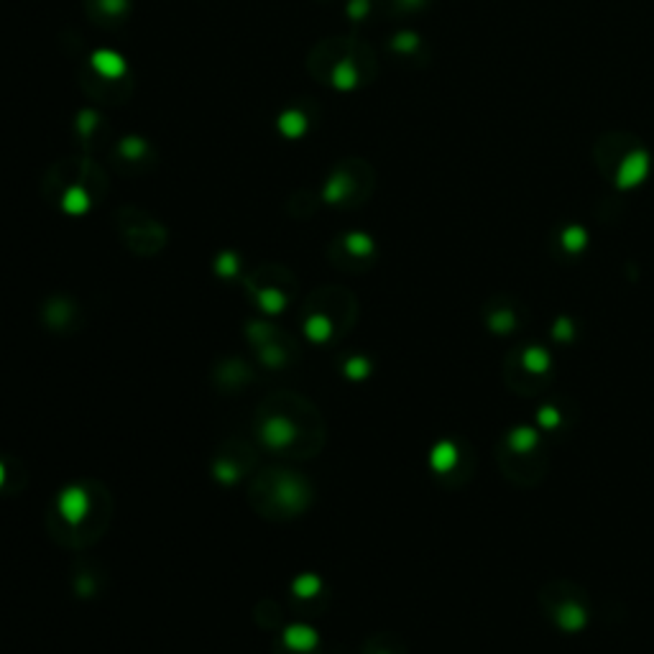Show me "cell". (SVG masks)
Listing matches in <instances>:
<instances>
[{
    "label": "cell",
    "instance_id": "3",
    "mask_svg": "<svg viewBox=\"0 0 654 654\" xmlns=\"http://www.w3.org/2000/svg\"><path fill=\"white\" fill-rule=\"evenodd\" d=\"M550 376H552V358L537 343L516 345L503 363V378L508 388L521 396L540 394L550 383Z\"/></svg>",
    "mask_w": 654,
    "mask_h": 654
},
{
    "label": "cell",
    "instance_id": "10",
    "mask_svg": "<svg viewBox=\"0 0 654 654\" xmlns=\"http://www.w3.org/2000/svg\"><path fill=\"white\" fill-rule=\"evenodd\" d=\"M307 335H310L312 340H327V335H330V322H327V317L317 315V317L307 320Z\"/></svg>",
    "mask_w": 654,
    "mask_h": 654
},
{
    "label": "cell",
    "instance_id": "5",
    "mask_svg": "<svg viewBox=\"0 0 654 654\" xmlns=\"http://www.w3.org/2000/svg\"><path fill=\"white\" fill-rule=\"evenodd\" d=\"M483 320L489 325V330H494L496 335H514L524 327L527 322V315L519 307V302L511 297H494L486 302L483 307Z\"/></svg>",
    "mask_w": 654,
    "mask_h": 654
},
{
    "label": "cell",
    "instance_id": "1",
    "mask_svg": "<svg viewBox=\"0 0 654 654\" xmlns=\"http://www.w3.org/2000/svg\"><path fill=\"white\" fill-rule=\"evenodd\" d=\"M498 468L511 483L534 486L547 473V445L532 427H514L496 445Z\"/></svg>",
    "mask_w": 654,
    "mask_h": 654
},
{
    "label": "cell",
    "instance_id": "9",
    "mask_svg": "<svg viewBox=\"0 0 654 654\" xmlns=\"http://www.w3.org/2000/svg\"><path fill=\"white\" fill-rule=\"evenodd\" d=\"M292 432H294L292 425L286 420H271L263 427V440L271 445H286L292 440Z\"/></svg>",
    "mask_w": 654,
    "mask_h": 654
},
{
    "label": "cell",
    "instance_id": "7",
    "mask_svg": "<svg viewBox=\"0 0 654 654\" xmlns=\"http://www.w3.org/2000/svg\"><path fill=\"white\" fill-rule=\"evenodd\" d=\"M284 642L289 644L297 652H310L315 644H317V634L310 629V626H302V623H294L284 631Z\"/></svg>",
    "mask_w": 654,
    "mask_h": 654
},
{
    "label": "cell",
    "instance_id": "6",
    "mask_svg": "<svg viewBox=\"0 0 654 654\" xmlns=\"http://www.w3.org/2000/svg\"><path fill=\"white\" fill-rule=\"evenodd\" d=\"M59 511L67 521H80L87 511V494L82 489H67L62 496H59Z\"/></svg>",
    "mask_w": 654,
    "mask_h": 654
},
{
    "label": "cell",
    "instance_id": "2",
    "mask_svg": "<svg viewBox=\"0 0 654 654\" xmlns=\"http://www.w3.org/2000/svg\"><path fill=\"white\" fill-rule=\"evenodd\" d=\"M596 161L601 174L623 190L636 187L649 172V153L634 136H604L596 146Z\"/></svg>",
    "mask_w": 654,
    "mask_h": 654
},
{
    "label": "cell",
    "instance_id": "15",
    "mask_svg": "<svg viewBox=\"0 0 654 654\" xmlns=\"http://www.w3.org/2000/svg\"><path fill=\"white\" fill-rule=\"evenodd\" d=\"M85 205H87V200H85L80 192H70V197H67V207H70V210L80 212V210H85Z\"/></svg>",
    "mask_w": 654,
    "mask_h": 654
},
{
    "label": "cell",
    "instance_id": "17",
    "mask_svg": "<svg viewBox=\"0 0 654 654\" xmlns=\"http://www.w3.org/2000/svg\"><path fill=\"white\" fill-rule=\"evenodd\" d=\"M6 481V470H3V465H0V483Z\"/></svg>",
    "mask_w": 654,
    "mask_h": 654
},
{
    "label": "cell",
    "instance_id": "12",
    "mask_svg": "<svg viewBox=\"0 0 654 654\" xmlns=\"http://www.w3.org/2000/svg\"><path fill=\"white\" fill-rule=\"evenodd\" d=\"M302 128H305V118L299 113H289L281 118V131H284L286 136H297Z\"/></svg>",
    "mask_w": 654,
    "mask_h": 654
},
{
    "label": "cell",
    "instance_id": "11",
    "mask_svg": "<svg viewBox=\"0 0 654 654\" xmlns=\"http://www.w3.org/2000/svg\"><path fill=\"white\" fill-rule=\"evenodd\" d=\"M320 591V580L315 578V575H302V578L294 583V593L297 596H315V593Z\"/></svg>",
    "mask_w": 654,
    "mask_h": 654
},
{
    "label": "cell",
    "instance_id": "8",
    "mask_svg": "<svg viewBox=\"0 0 654 654\" xmlns=\"http://www.w3.org/2000/svg\"><path fill=\"white\" fill-rule=\"evenodd\" d=\"M92 64L105 77H121L123 70H126V62L118 54H113V51H97L95 57H92Z\"/></svg>",
    "mask_w": 654,
    "mask_h": 654
},
{
    "label": "cell",
    "instance_id": "16",
    "mask_svg": "<svg viewBox=\"0 0 654 654\" xmlns=\"http://www.w3.org/2000/svg\"><path fill=\"white\" fill-rule=\"evenodd\" d=\"M348 374L353 376V378H361V376L366 374V363H363L361 358H353V361L348 363Z\"/></svg>",
    "mask_w": 654,
    "mask_h": 654
},
{
    "label": "cell",
    "instance_id": "13",
    "mask_svg": "<svg viewBox=\"0 0 654 654\" xmlns=\"http://www.w3.org/2000/svg\"><path fill=\"white\" fill-rule=\"evenodd\" d=\"M348 248L353 254H369L371 251V241L366 235H350L348 238Z\"/></svg>",
    "mask_w": 654,
    "mask_h": 654
},
{
    "label": "cell",
    "instance_id": "14",
    "mask_svg": "<svg viewBox=\"0 0 654 654\" xmlns=\"http://www.w3.org/2000/svg\"><path fill=\"white\" fill-rule=\"evenodd\" d=\"M261 305L266 307L268 312H276V310H281L284 299H281L279 292H263V297H261Z\"/></svg>",
    "mask_w": 654,
    "mask_h": 654
},
{
    "label": "cell",
    "instance_id": "4",
    "mask_svg": "<svg viewBox=\"0 0 654 654\" xmlns=\"http://www.w3.org/2000/svg\"><path fill=\"white\" fill-rule=\"evenodd\" d=\"M540 606L547 614V618L562 631H580L588 626V598L575 583L555 580V583L542 585Z\"/></svg>",
    "mask_w": 654,
    "mask_h": 654
}]
</instances>
